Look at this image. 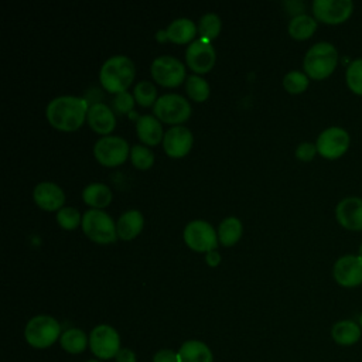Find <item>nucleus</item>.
<instances>
[{"label":"nucleus","mask_w":362,"mask_h":362,"mask_svg":"<svg viewBox=\"0 0 362 362\" xmlns=\"http://www.w3.org/2000/svg\"><path fill=\"white\" fill-rule=\"evenodd\" d=\"M88 102L78 96L54 98L45 110L49 124L62 132H74L79 129L88 115Z\"/></svg>","instance_id":"f257e3e1"},{"label":"nucleus","mask_w":362,"mask_h":362,"mask_svg":"<svg viewBox=\"0 0 362 362\" xmlns=\"http://www.w3.org/2000/svg\"><path fill=\"white\" fill-rule=\"evenodd\" d=\"M134 64L126 55H113L100 68L99 79L102 86L110 93L126 92L134 79Z\"/></svg>","instance_id":"f03ea898"},{"label":"nucleus","mask_w":362,"mask_h":362,"mask_svg":"<svg viewBox=\"0 0 362 362\" xmlns=\"http://www.w3.org/2000/svg\"><path fill=\"white\" fill-rule=\"evenodd\" d=\"M338 64L337 48L327 41L317 42L308 48L304 55V71L308 78L321 81L328 78Z\"/></svg>","instance_id":"7ed1b4c3"},{"label":"nucleus","mask_w":362,"mask_h":362,"mask_svg":"<svg viewBox=\"0 0 362 362\" xmlns=\"http://www.w3.org/2000/svg\"><path fill=\"white\" fill-rule=\"evenodd\" d=\"M24 338L33 348H49L58 338H61V325L51 315H35L27 322L24 328Z\"/></svg>","instance_id":"20e7f679"},{"label":"nucleus","mask_w":362,"mask_h":362,"mask_svg":"<svg viewBox=\"0 0 362 362\" xmlns=\"http://www.w3.org/2000/svg\"><path fill=\"white\" fill-rule=\"evenodd\" d=\"M83 233L96 243H112L117 238L113 219L102 209H89L82 215Z\"/></svg>","instance_id":"39448f33"},{"label":"nucleus","mask_w":362,"mask_h":362,"mask_svg":"<svg viewBox=\"0 0 362 362\" xmlns=\"http://www.w3.org/2000/svg\"><path fill=\"white\" fill-rule=\"evenodd\" d=\"M153 112L158 120L178 126L189 117L191 105L178 93H167L156 100Z\"/></svg>","instance_id":"423d86ee"},{"label":"nucleus","mask_w":362,"mask_h":362,"mask_svg":"<svg viewBox=\"0 0 362 362\" xmlns=\"http://www.w3.org/2000/svg\"><path fill=\"white\" fill-rule=\"evenodd\" d=\"M89 348L98 359H110L120 351V337L107 324L96 325L89 335Z\"/></svg>","instance_id":"0eeeda50"},{"label":"nucleus","mask_w":362,"mask_h":362,"mask_svg":"<svg viewBox=\"0 0 362 362\" xmlns=\"http://www.w3.org/2000/svg\"><path fill=\"white\" fill-rule=\"evenodd\" d=\"M93 154L96 160L107 167H115L129 156V144L123 137L119 136H103L93 146Z\"/></svg>","instance_id":"6e6552de"},{"label":"nucleus","mask_w":362,"mask_h":362,"mask_svg":"<svg viewBox=\"0 0 362 362\" xmlns=\"http://www.w3.org/2000/svg\"><path fill=\"white\" fill-rule=\"evenodd\" d=\"M351 139L345 129L331 126L322 130L317 139V151L328 160H335L344 156L349 147Z\"/></svg>","instance_id":"1a4fd4ad"},{"label":"nucleus","mask_w":362,"mask_h":362,"mask_svg":"<svg viewBox=\"0 0 362 362\" xmlns=\"http://www.w3.org/2000/svg\"><path fill=\"white\" fill-rule=\"evenodd\" d=\"M185 243L195 252H209L216 249L218 235L211 223L206 221L195 219L187 223L184 229Z\"/></svg>","instance_id":"9d476101"},{"label":"nucleus","mask_w":362,"mask_h":362,"mask_svg":"<svg viewBox=\"0 0 362 362\" xmlns=\"http://www.w3.org/2000/svg\"><path fill=\"white\" fill-rule=\"evenodd\" d=\"M151 76L163 86H178L185 78L182 62L171 55H161L151 64Z\"/></svg>","instance_id":"9b49d317"},{"label":"nucleus","mask_w":362,"mask_h":362,"mask_svg":"<svg viewBox=\"0 0 362 362\" xmlns=\"http://www.w3.org/2000/svg\"><path fill=\"white\" fill-rule=\"evenodd\" d=\"M354 11L351 0H314V18L325 24H341L346 21Z\"/></svg>","instance_id":"f8f14e48"},{"label":"nucleus","mask_w":362,"mask_h":362,"mask_svg":"<svg viewBox=\"0 0 362 362\" xmlns=\"http://www.w3.org/2000/svg\"><path fill=\"white\" fill-rule=\"evenodd\" d=\"M332 276L341 287L352 288L362 284V257L358 255L341 256L332 269Z\"/></svg>","instance_id":"ddd939ff"},{"label":"nucleus","mask_w":362,"mask_h":362,"mask_svg":"<svg viewBox=\"0 0 362 362\" xmlns=\"http://www.w3.org/2000/svg\"><path fill=\"white\" fill-rule=\"evenodd\" d=\"M185 59L188 66L197 74L209 72L215 64V49L211 45V41L199 38L192 41L185 51Z\"/></svg>","instance_id":"4468645a"},{"label":"nucleus","mask_w":362,"mask_h":362,"mask_svg":"<svg viewBox=\"0 0 362 362\" xmlns=\"http://www.w3.org/2000/svg\"><path fill=\"white\" fill-rule=\"evenodd\" d=\"M338 223L348 230H362V198L346 197L335 206Z\"/></svg>","instance_id":"2eb2a0df"},{"label":"nucleus","mask_w":362,"mask_h":362,"mask_svg":"<svg viewBox=\"0 0 362 362\" xmlns=\"http://www.w3.org/2000/svg\"><path fill=\"white\" fill-rule=\"evenodd\" d=\"M192 141H194V137L189 129L178 124V126L170 127L165 132L163 137V147L170 157L178 158L185 156L191 150Z\"/></svg>","instance_id":"dca6fc26"},{"label":"nucleus","mask_w":362,"mask_h":362,"mask_svg":"<svg viewBox=\"0 0 362 362\" xmlns=\"http://www.w3.org/2000/svg\"><path fill=\"white\" fill-rule=\"evenodd\" d=\"M35 204L45 211H59L65 202V194L55 182L42 181L38 182L33 191Z\"/></svg>","instance_id":"f3484780"},{"label":"nucleus","mask_w":362,"mask_h":362,"mask_svg":"<svg viewBox=\"0 0 362 362\" xmlns=\"http://www.w3.org/2000/svg\"><path fill=\"white\" fill-rule=\"evenodd\" d=\"M86 119L90 129L100 134H109L116 126L115 112L112 110V107L100 102H96L89 106Z\"/></svg>","instance_id":"a211bd4d"},{"label":"nucleus","mask_w":362,"mask_h":362,"mask_svg":"<svg viewBox=\"0 0 362 362\" xmlns=\"http://www.w3.org/2000/svg\"><path fill=\"white\" fill-rule=\"evenodd\" d=\"M362 337V329L358 322L352 320L337 321L331 328V338L341 346H352Z\"/></svg>","instance_id":"6ab92c4d"},{"label":"nucleus","mask_w":362,"mask_h":362,"mask_svg":"<svg viewBox=\"0 0 362 362\" xmlns=\"http://www.w3.org/2000/svg\"><path fill=\"white\" fill-rule=\"evenodd\" d=\"M143 225H144V218L140 211L137 209L126 211L117 219V223H116L117 236L123 240H132L141 232Z\"/></svg>","instance_id":"aec40b11"},{"label":"nucleus","mask_w":362,"mask_h":362,"mask_svg":"<svg viewBox=\"0 0 362 362\" xmlns=\"http://www.w3.org/2000/svg\"><path fill=\"white\" fill-rule=\"evenodd\" d=\"M136 132L139 139L147 146H156L164 137L160 120L151 115H143L137 119Z\"/></svg>","instance_id":"412c9836"},{"label":"nucleus","mask_w":362,"mask_h":362,"mask_svg":"<svg viewBox=\"0 0 362 362\" xmlns=\"http://www.w3.org/2000/svg\"><path fill=\"white\" fill-rule=\"evenodd\" d=\"M177 354L180 362H214V355L209 346L198 339L185 341Z\"/></svg>","instance_id":"4be33fe9"},{"label":"nucleus","mask_w":362,"mask_h":362,"mask_svg":"<svg viewBox=\"0 0 362 362\" xmlns=\"http://www.w3.org/2000/svg\"><path fill=\"white\" fill-rule=\"evenodd\" d=\"M82 198L85 204H88L93 209H102L110 204L113 195L107 185L102 182H92L83 188Z\"/></svg>","instance_id":"5701e85b"},{"label":"nucleus","mask_w":362,"mask_h":362,"mask_svg":"<svg viewBox=\"0 0 362 362\" xmlns=\"http://www.w3.org/2000/svg\"><path fill=\"white\" fill-rule=\"evenodd\" d=\"M197 27L189 18H177L165 30L167 40L175 44H187L195 37Z\"/></svg>","instance_id":"b1692460"},{"label":"nucleus","mask_w":362,"mask_h":362,"mask_svg":"<svg viewBox=\"0 0 362 362\" xmlns=\"http://www.w3.org/2000/svg\"><path fill=\"white\" fill-rule=\"evenodd\" d=\"M317 30V20L308 14L293 16L288 23V34L296 40H307Z\"/></svg>","instance_id":"393cba45"},{"label":"nucleus","mask_w":362,"mask_h":362,"mask_svg":"<svg viewBox=\"0 0 362 362\" xmlns=\"http://www.w3.org/2000/svg\"><path fill=\"white\" fill-rule=\"evenodd\" d=\"M61 346L69 354H81L89 345V338L79 328H69L61 334Z\"/></svg>","instance_id":"a878e982"},{"label":"nucleus","mask_w":362,"mask_h":362,"mask_svg":"<svg viewBox=\"0 0 362 362\" xmlns=\"http://www.w3.org/2000/svg\"><path fill=\"white\" fill-rule=\"evenodd\" d=\"M242 235V222L235 216L225 218L218 228V239L225 246L235 245Z\"/></svg>","instance_id":"bb28decb"},{"label":"nucleus","mask_w":362,"mask_h":362,"mask_svg":"<svg viewBox=\"0 0 362 362\" xmlns=\"http://www.w3.org/2000/svg\"><path fill=\"white\" fill-rule=\"evenodd\" d=\"M188 96L195 102H204L209 96V85L198 75H189L185 82Z\"/></svg>","instance_id":"cd10ccee"},{"label":"nucleus","mask_w":362,"mask_h":362,"mask_svg":"<svg viewBox=\"0 0 362 362\" xmlns=\"http://www.w3.org/2000/svg\"><path fill=\"white\" fill-rule=\"evenodd\" d=\"M345 81L348 88L354 93L362 96V58L352 59L348 64L346 72H345Z\"/></svg>","instance_id":"c85d7f7f"},{"label":"nucleus","mask_w":362,"mask_h":362,"mask_svg":"<svg viewBox=\"0 0 362 362\" xmlns=\"http://www.w3.org/2000/svg\"><path fill=\"white\" fill-rule=\"evenodd\" d=\"M221 27H222L221 18L215 13H208L201 17L198 24V31L202 35V38L212 41L214 38L218 37Z\"/></svg>","instance_id":"c756f323"},{"label":"nucleus","mask_w":362,"mask_h":362,"mask_svg":"<svg viewBox=\"0 0 362 362\" xmlns=\"http://www.w3.org/2000/svg\"><path fill=\"white\" fill-rule=\"evenodd\" d=\"M134 100L141 106H150L157 100V89L150 81H140L133 90Z\"/></svg>","instance_id":"7c9ffc66"},{"label":"nucleus","mask_w":362,"mask_h":362,"mask_svg":"<svg viewBox=\"0 0 362 362\" xmlns=\"http://www.w3.org/2000/svg\"><path fill=\"white\" fill-rule=\"evenodd\" d=\"M283 86L288 93H301L308 86V76L300 71H290L283 78Z\"/></svg>","instance_id":"2f4dec72"},{"label":"nucleus","mask_w":362,"mask_h":362,"mask_svg":"<svg viewBox=\"0 0 362 362\" xmlns=\"http://www.w3.org/2000/svg\"><path fill=\"white\" fill-rule=\"evenodd\" d=\"M130 158L136 168L139 170H147L154 163V154L150 148L141 144H134L130 150Z\"/></svg>","instance_id":"473e14b6"},{"label":"nucleus","mask_w":362,"mask_h":362,"mask_svg":"<svg viewBox=\"0 0 362 362\" xmlns=\"http://www.w3.org/2000/svg\"><path fill=\"white\" fill-rule=\"evenodd\" d=\"M57 222L59 223V226L62 229L72 230V229L79 226V222H82V218H81V214H79V211L76 208H74V206H62L57 212Z\"/></svg>","instance_id":"72a5a7b5"},{"label":"nucleus","mask_w":362,"mask_h":362,"mask_svg":"<svg viewBox=\"0 0 362 362\" xmlns=\"http://www.w3.org/2000/svg\"><path fill=\"white\" fill-rule=\"evenodd\" d=\"M134 106V96L129 92H120L115 95V98L110 102V107L117 115H124L130 112Z\"/></svg>","instance_id":"f704fd0d"},{"label":"nucleus","mask_w":362,"mask_h":362,"mask_svg":"<svg viewBox=\"0 0 362 362\" xmlns=\"http://www.w3.org/2000/svg\"><path fill=\"white\" fill-rule=\"evenodd\" d=\"M317 153V146L308 141L300 143L296 148V157L301 161H311Z\"/></svg>","instance_id":"c9c22d12"},{"label":"nucleus","mask_w":362,"mask_h":362,"mask_svg":"<svg viewBox=\"0 0 362 362\" xmlns=\"http://www.w3.org/2000/svg\"><path fill=\"white\" fill-rule=\"evenodd\" d=\"M153 362H180L178 354L171 349H161L153 356Z\"/></svg>","instance_id":"e433bc0d"},{"label":"nucleus","mask_w":362,"mask_h":362,"mask_svg":"<svg viewBox=\"0 0 362 362\" xmlns=\"http://www.w3.org/2000/svg\"><path fill=\"white\" fill-rule=\"evenodd\" d=\"M116 362H137L136 354L129 348H120L117 355L115 356Z\"/></svg>","instance_id":"4c0bfd02"},{"label":"nucleus","mask_w":362,"mask_h":362,"mask_svg":"<svg viewBox=\"0 0 362 362\" xmlns=\"http://www.w3.org/2000/svg\"><path fill=\"white\" fill-rule=\"evenodd\" d=\"M205 260H206V263L209 264V266H216V264H219V262H221V255L214 249V250H209V252H206V255H205Z\"/></svg>","instance_id":"58836bf2"},{"label":"nucleus","mask_w":362,"mask_h":362,"mask_svg":"<svg viewBox=\"0 0 362 362\" xmlns=\"http://www.w3.org/2000/svg\"><path fill=\"white\" fill-rule=\"evenodd\" d=\"M358 256H359V257H362V243L359 245V249H358Z\"/></svg>","instance_id":"ea45409f"},{"label":"nucleus","mask_w":362,"mask_h":362,"mask_svg":"<svg viewBox=\"0 0 362 362\" xmlns=\"http://www.w3.org/2000/svg\"><path fill=\"white\" fill-rule=\"evenodd\" d=\"M358 324H359V327H361V329H362V313H361V315H359V321H358Z\"/></svg>","instance_id":"a19ab883"},{"label":"nucleus","mask_w":362,"mask_h":362,"mask_svg":"<svg viewBox=\"0 0 362 362\" xmlns=\"http://www.w3.org/2000/svg\"><path fill=\"white\" fill-rule=\"evenodd\" d=\"M86 362H100V359H89V361H86Z\"/></svg>","instance_id":"79ce46f5"}]
</instances>
